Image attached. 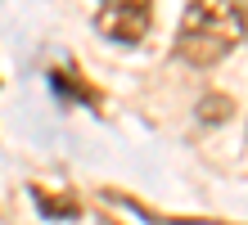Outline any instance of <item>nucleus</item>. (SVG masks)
Returning <instances> with one entry per match:
<instances>
[{"instance_id": "obj_1", "label": "nucleus", "mask_w": 248, "mask_h": 225, "mask_svg": "<svg viewBox=\"0 0 248 225\" xmlns=\"http://www.w3.org/2000/svg\"><path fill=\"white\" fill-rule=\"evenodd\" d=\"M244 41L239 32V0H189L181 32H176V54L189 68H212Z\"/></svg>"}, {"instance_id": "obj_2", "label": "nucleus", "mask_w": 248, "mask_h": 225, "mask_svg": "<svg viewBox=\"0 0 248 225\" xmlns=\"http://www.w3.org/2000/svg\"><path fill=\"white\" fill-rule=\"evenodd\" d=\"M154 27V0H99L95 32L118 45H140Z\"/></svg>"}, {"instance_id": "obj_3", "label": "nucleus", "mask_w": 248, "mask_h": 225, "mask_svg": "<svg viewBox=\"0 0 248 225\" xmlns=\"http://www.w3.org/2000/svg\"><path fill=\"white\" fill-rule=\"evenodd\" d=\"M230 113H235V108H230L226 95H203V104H199V117H203V122H226Z\"/></svg>"}, {"instance_id": "obj_4", "label": "nucleus", "mask_w": 248, "mask_h": 225, "mask_svg": "<svg viewBox=\"0 0 248 225\" xmlns=\"http://www.w3.org/2000/svg\"><path fill=\"white\" fill-rule=\"evenodd\" d=\"M239 32H244V41H248V0H239Z\"/></svg>"}]
</instances>
